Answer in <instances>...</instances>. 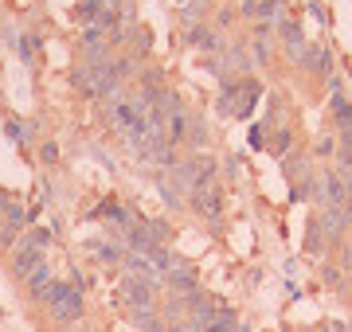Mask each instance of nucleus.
I'll use <instances>...</instances> for the list:
<instances>
[{
	"instance_id": "17",
	"label": "nucleus",
	"mask_w": 352,
	"mask_h": 332,
	"mask_svg": "<svg viewBox=\"0 0 352 332\" xmlns=\"http://www.w3.org/2000/svg\"><path fill=\"white\" fill-rule=\"evenodd\" d=\"M71 86H75L82 98H98V82H94V71H90V67L71 71Z\"/></svg>"
},
{
	"instance_id": "32",
	"label": "nucleus",
	"mask_w": 352,
	"mask_h": 332,
	"mask_svg": "<svg viewBox=\"0 0 352 332\" xmlns=\"http://www.w3.org/2000/svg\"><path fill=\"white\" fill-rule=\"evenodd\" d=\"M314 153H317V156H333V153H337V137H321Z\"/></svg>"
},
{
	"instance_id": "9",
	"label": "nucleus",
	"mask_w": 352,
	"mask_h": 332,
	"mask_svg": "<svg viewBox=\"0 0 352 332\" xmlns=\"http://www.w3.org/2000/svg\"><path fill=\"white\" fill-rule=\"evenodd\" d=\"M317 188H321V207L329 204H344L349 200V192H344V180H340V172H333V168H325V172H317Z\"/></svg>"
},
{
	"instance_id": "14",
	"label": "nucleus",
	"mask_w": 352,
	"mask_h": 332,
	"mask_svg": "<svg viewBox=\"0 0 352 332\" xmlns=\"http://www.w3.org/2000/svg\"><path fill=\"white\" fill-rule=\"evenodd\" d=\"M39 262H43V250L20 239V250L12 254V274H16V278H28V274H32V270H36Z\"/></svg>"
},
{
	"instance_id": "8",
	"label": "nucleus",
	"mask_w": 352,
	"mask_h": 332,
	"mask_svg": "<svg viewBox=\"0 0 352 332\" xmlns=\"http://www.w3.org/2000/svg\"><path fill=\"white\" fill-rule=\"evenodd\" d=\"M141 117H145V114H138V106L129 102V98H113V106L106 110V121H110V126L122 133V137H126L133 126H138Z\"/></svg>"
},
{
	"instance_id": "35",
	"label": "nucleus",
	"mask_w": 352,
	"mask_h": 332,
	"mask_svg": "<svg viewBox=\"0 0 352 332\" xmlns=\"http://www.w3.org/2000/svg\"><path fill=\"white\" fill-rule=\"evenodd\" d=\"M340 180H344V192H349V200H352V168H344V172H340Z\"/></svg>"
},
{
	"instance_id": "7",
	"label": "nucleus",
	"mask_w": 352,
	"mask_h": 332,
	"mask_svg": "<svg viewBox=\"0 0 352 332\" xmlns=\"http://www.w3.org/2000/svg\"><path fill=\"white\" fill-rule=\"evenodd\" d=\"M278 36H282V43H286V55H289V63H302V55H305V32L298 20H289V16H282L278 20Z\"/></svg>"
},
{
	"instance_id": "34",
	"label": "nucleus",
	"mask_w": 352,
	"mask_h": 332,
	"mask_svg": "<svg viewBox=\"0 0 352 332\" xmlns=\"http://www.w3.org/2000/svg\"><path fill=\"white\" fill-rule=\"evenodd\" d=\"M340 270H352V243H344V254H340Z\"/></svg>"
},
{
	"instance_id": "37",
	"label": "nucleus",
	"mask_w": 352,
	"mask_h": 332,
	"mask_svg": "<svg viewBox=\"0 0 352 332\" xmlns=\"http://www.w3.org/2000/svg\"><path fill=\"white\" fill-rule=\"evenodd\" d=\"M71 332H87V329H71Z\"/></svg>"
},
{
	"instance_id": "30",
	"label": "nucleus",
	"mask_w": 352,
	"mask_h": 332,
	"mask_svg": "<svg viewBox=\"0 0 352 332\" xmlns=\"http://www.w3.org/2000/svg\"><path fill=\"white\" fill-rule=\"evenodd\" d=\"M4 133H8V137H12L16 145H24V141H28V133H32V126H20V121H8V126H4Z\"/></svg>"
},
{
	"instance_id": "31",
	"label": "nucleus",
	"mask_w": 352,
	"mask_h": 332,
	"mask_svg": "<svg viewBox=\"0 0 352 332\" xmlns=\"http://www.w3.org/2000/svg\"><path fill=\"white\" fill-rule=\"evenodd\" d=\"M39 161H43V165H55V161H59V145H55V141H43V145H39Z\"/></svg>"
},
{
	"instance_id": "2",
	"label": "nucleus",
	"mask_w": 352,
	"mask_h": 332,
	"mask_svg": "<svg viewBox=\"0 0 352 332\" xmlns=\"http://www.w3.org/2000/svg\"><path fill=\"white\" fill-rule=\"evenodd\" d=\"M43 305L51 309V317L59 320V324H75V320H82V309H87L82 285H75V281H55L47 289V297H43Z\"/></svg>"
},
{
	"instance_id": "1",
	"label": "nucleus",
	"mask_w": 352,
	"mask_h": 332,
	"mask_svg": "<svg viewBox=\"0 0 352 332\" xmlns=\"http://www.w3.org/2000/svg\"><path fill=\"white\" fill-rule=\"evenodd\" d=\"M258 94H263V86H258L254 78H231L227 75L223 82H219V102H215V110L223 117H251Z\"/></svg>"
},
{
	"instance_id": "13",
	"label": "nucleus",
	"mask_w": 352,
	"mask_h": 332,
	"mask_svg": "<svg viewBox=\"0 0 352 332\" xmlns=\"http://www.w3.org/2000/svg\"><path fill=\"white\" fill-rule=\"evenodd\" d=\"M164 281H168V289H173L176 297H192V294H200V281H196V274H192L188 266H180V270H168L164 274Z\"/></svg>"
},
{
	"instance_id": "6",
	"label": "nucleus",
	"mask_w": 352,
	"mask_h": 332,
	"mask_svg": "<svg viewBox=\"0 0 352 332\" xmlns=\"http://www.w3.org/2000/svg\"><path fill=\"white\" fill-rule=\"evenodd\" d=\"M317 223H321L325 243H340V235H344V227H349L352 219H349V211H344V204H329V207H321Z\"/></svg>"
},
{
	"instance_id": "24",
	"label": "nucleus",
	"mask_w": 352,
	"mask_h": 332,
	"mask_svg": "<svg viewBox=\"0 0 352 332\" xmlns=\"http://www.w3.org/2000/svg\"><path fill=\"white\" fill-rule=\"evenodd\" d=\"M184 145H192L196 153H200V145H208V126H204V117L188 121V137H184Z\"/></svg>"
},
{
	"instance_id": "28",
	"label": "nucleus",
	"mask_w": 352,
	"mask_h": 332,
	"mask_svg": "<svg viewBox=\"0 0 352 332\" xmlns=\"http://www.w3.org/2000/svg\"><path fill=\"white\" fill-rule=\"evenodd\" d=\"M129 36H133V47H138V51H133V55H145V51H149V43H153L149 27H133Z\"/></svg>"
},
{
	"instance_id": "22",
	"label": "nucleus",
	"mask_w": 352,
	"mask_h": 332,
	"mask_svg": "<svg viewBox=\"0 0 352 332\" xmlns=\"http://www.w3.org/2000/svg\"><path fill=\"white\" fill-rule=\"evenodd\" d=\"M333 117H337L340 129H352V102L344 94H333Z\"/></svg>"
},
{
	"instance_id": "18",
	"label": "nucleus",
	"mask_w": 352,
	"mask_h": 332,
	"mask_svg": "<svg viewBox=\"0 0 352 332\" xmlns=\"http://www.w3.org/2000/svg\"><path fill=\"white\" fill-rule=\"evenodd\" d=\"M164 133H168V141H173V145H184V137H188V114H184V110H176V114L168 117Z\"/></svg>"
},
{
	"instance_id": "19",
	"label": "nucleus",
	"mask_w": 352,
	"mask_h": 332,
	"mask_svg": "<svg viewBox=\"0 0 352 332\" xmlns=\"http://www.w3.org/2000/svg\"><path fill=\"white\" fill-rule=\"evenodd\" d=\"M235 329H239V317H235L231 309H219V313L204 324V332H235Z\"/></svg>"
},
{
	"instance_id": "15",
	"label": "nucleus",
	"mask_w": 352,
	"mask_h": 332,
	"mask_svg": "<svg viewBox=\"0 0 352 332\" xmlns=\"http://www.w3.org/2000/svg\"><path fill=\"white\" fill-rule=\"evenodd\" d=\"M24 281H28V294L36 297V301H43V297H47V289L55 285V278H51V266H47V262H39V266L32 270Z\"/></svg>"
},
{
	"instance_id": "20",
	"label": "nucleus",
	"mask_w": 352,
	"mask_h": 332,
	"mask_svg": "<svg viewBox=\"0 0 352 332\" xmlns=\"http://www.w3.org/2000/svg\"><path fill=\"white\" fill-rule=\"evenodd\" d=\"M270 153H274L278 161H286V156L294 153V133H289V129H274V141H270Z\"/></svg>"
},
{
	"instance_id": "25",
	"label": "nucleus",
	"mask_w": 352,
	"mask_h": 332,
	"mask_svg": "<svg viewBox=\"0 0 352 332\" xmlns=\"http://www.w3.org/2000/svg\"><path fill=\"white\" fill-rule=\"evenodd\" d=\"M94 254L102 258V262H110V266H118V262H126V250L113 243H94Z\"/></svg>"
},
{
	"instance_id": "33",
	"label": "nucleus",
	"mask_w": 352,
	"mask_h": 332,
	"mask_svg": "<svg viewBox=\"0 0 352 332\" xmlns=\"http://www.w3.org/2000/svg\"><path fill=\"white\" fill-rule=\"evenodd\" d=\"M0 246H4V250H8V246H16V227H8V223L0 227Z\"/></svg>"
},
{
	"instance_id": "23",
	"label": "nucleus",
	"mask_w": 352,
	"mask_h": 332,
	"mask_svg": "<svg viewBox=\"0 0 352 332\" xmlns=\"http://www.w3.org/2000/svg\"><path fill=\"white\" fill-rule=\"evenodd\" d=\"M36 47H39L36 32H20V39H16V51H20V59H24V63H32V59H36Z\"/></svg>"
},
{
	"instance_id": "16",
	"label": "nucleus",
	"mask_w": 352,
	"mask_h": 332,
	"mask_svg": "<svg viewBox=\"0 0 352 332\" xmlns=\"http://www.w3.org/2000/svg\"><path fill=\"white\" fill-rule=\"evenodd\" d=\"M0 211H4V223H8V227H16V230L32 219V215H28V207L20 204V200H12V195H0Z\"/></svg>"
},
{
	"instance_id": "36",
	"label": "nucleus",
	"mask_w": 352,
	"mask_h": 332,
	"mask_svg": "<svg viewBox=\"0 0 352 332\" xmlns=\"http://www.w3.org/2000/svg\"><path fill=\"white\" fill-rule=\"evenodd\" d=\"M302 332H321V329H302Z\"/></svg>"
},
{
	"instance_id": "12",
	"label": "nucleus",
	"mask_w": 352,
	"mask_h": 332,
	"mask_svg": "<svg viewBox=\"0 0 352 332\" xmlns=\"http://www.w3.org/2000/svg\"><path fill=\"white\" fill-rule=\"evenodd\" d=\"M219 63H223V75L235 78L239 71L247 75V71L254 67V59L247 55V47H243V43H235V47H223V51H219Z\"/></svg>"
},
{
	"instance_id": "38",
	"label": "nucleus",
	"mask_w": 352,
	"mask_h": 332,
	"mask_svg": "<svg viewBox=\"0 0 352 332\" xmlns=\"http://www.w3.org/2000/svg\"><path fill=\"white\" fill-rule=\"evenodd\" d=\"M282 332H298V329H282Z\"/></svg>"
},
{
	"instance_id": "11",
	"label": "nucleus",
	"mask_w": 352,
	"mask_h": 332,
	"mask_svg": "<svg viewBox=\"0 0 352 332\" xmlns=\"http://www.w3.org/2000/svg\"><path fill=\"white\" fill-rule=\"evenodd\" d=\"M282 8H286V4H278V0H243L239 4L243 16H254V20H263V24H278V20L286 16Z\"/></svg>"
},
{
	"instance_id": "21",
	"label": "nucleus",
	"mask_w": 352,
	"mask_h": 332,
	"mask_svg": "<svg viewBox=\"0 0 352 332\" xmlns=\"http://www.w3.org/2000/svg\"><path fill=\"white\" fill-rule=\"evenodd\" d=\"M305 250H309V254H321V250H325V235H321L317 215L309 219V227H305Z\"/></svg>"
},
{
	"instance_id": "10",
	"label": "nucleus",
	"mask_w": 352,
	"mask_h": 332,
	"mask_svg": "<svg viewBox=\"0 0 352 332\" xmlns=\"http://www.w3.org/2000/svg\"><path fill=\"white\" fill-rule=\"evenodd\" d=\"M302 67L309 71V75L329 78V75H333V47H325V43H317V47H305Z\"/></svg>"
},
{
	"instance_id": "5",
	"label": "nucleus",
	"mask_w": 352,
	"mask_h": 332,
	"mask_svg": "<svg viewBox=\"0 0 352 332\" xmlns=\"http://www.w3.org/2000/svg\"><path fill=\"white\" fill-rule=\"evenodd\" d=\"M192 207H196V215L215 223V219H223V192H219V184H208V188H196L188 195Z\"/></svg>"
},
{
	"instance_id": "3",
	"label": "nucleus",
	"mask_w": 352,
	"mask_h": 332,
	"mask_svg": "<svg viewBox=\"0 0 352 332\" xmlns=\"http://www.w3.org/2000/svg\"><path fill=\"white\" fill-rule=\"evenodd\" d=\"M153 285H157V281L138 278V274H126V278H122V285H118L122 301L133 309V317H138L141 324H145L149 317H161V313H157V301H153Z\"/></svg>"
},
{
	"instance_id": "29",
	"label": "nucleus",
	"mask_w": 352,
	"mask_h": 332,
	"mask_svg": "<svg viewBox=\"0 0 352 332\" xmlns=\"http://www.w3.org/2000/svg\"><path fill=\"white\" fill-rule=\"evenodd\" d=\"M24 243L39 246V250H47V246H51V230H43V227H36V230H28V235H24Z\"/></svg>"
},
{
	"instance_id": "4",
	"label": "nucleus",
	"mask_w": 352,
	"mask_h": 332,
	"mask_svg": "<svg viewBox=\"0 0 352 332\" xmlns=\"http://www.w3.org/2000/svg\"><path fill=\"white\" fill-rule=\"evenodd\" d=\"M168 235H173V227L164 219H141V223H133L126 230V250L129 254H149L153 246H161Z\"/></svg>"
},
{
	"instance_id": "27",
	"label": "nucleus",
	"mask_w": 352,
	"mask_h": 332,
	"mask_svg": "<svg viewBox=\"0 0 352 332\" xmlns=\"http://www.w3.org/2000/svg\"><path fill=\"white\" fill-rule=\"evenodd\" d=\"M321 281L329 289H344V270L340 266H321Z\"/></svg>"
},
{
	"instance_id": "39",
	"label": "nucleus",
	"mask_w": 352,
	"mask_h": 332,
	"mask_svg": "<svg viewBox=\"0 0 352 332\" xmlns=\"http://www.w3.org/2000/svg\"><path fill=\"white\" fill-rule=\"evenodd\" d=\"M349 332H352V324H349Z\"/></svg>"
},
{
	"instance_id": "26",
	"label": "nucleus",
	"mask_w": 352,
	"mask_h": 332,
	"mask_svg": "<svg viewBox=\"0 0 352 332\" xmlns=\"http://www.w3.org/2000/svg\"><path fill=\"white\" fill-rule=\"evenodd\" d=\"M337 161L344 168H352V129H340V137H337Z\"/></svg>"
}]
</instances>
